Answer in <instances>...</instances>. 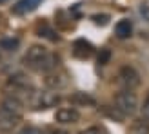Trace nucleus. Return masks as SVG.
I'll use <instances>...</instances> for the list:
<instances>
[{"label":"nucleus","mask_w":149,"mask_h":134,"mask_svg":"<svg viewBox=\"0 0 149 134\" xmlns=\"http://www.w3.org/2000/svg\"><path fill=\"white\" fill-rule=\"evenodd\" d=\"M22 116L18 114H11V113H0V132L2 134H9L20 125Z\"/></svg>","instance_id":"nucleus-8"},{"label":"nucleus","mask_w":149,"mask_h":134,"mask_svg":"<svg viewBox=\"0 0 149 134\" xmlns=\"http://www.w3.org/2000/svg\"><path fill=\"white\" fill-rule=\"evenodd\" d=\"M118 84L124 89H136L140 85V73L131 65H124L118 71Z\"/></svg>","instance_id":"nucleus-5"},{"label":"nucleus","mask_w":149,"mask_h":134,"mask_svg":"<svg viewBox=\"0 0 149 134\" xmlns=\"http://www.w3.org/2000/svg\"><path fill=\"white\" fill-rule=\"evenodd\" d=\"M65 84H68V74H65V73H58L56 69L47 73L46 85H47L49 89H55V91H58V89H62Z\"/></svg>","instance_id":"nucleus-9"},{"label":"nucleus","mask_w":149,"mask_h":134,"mask_svg":"<svg viewBox=\"0 0 149 134\" xmlns=\"http://www.w3.org/2000/svg\"><path fill=\"white\" fill-rule=\"evenodd\" d=\"M22 62H24L26 67H29V69H33L36 73H49V71L58 69V65H60V56L51 53V51L46 46H42V44H33V46L27 47Z\"/></svg>","instance_id":"nucleus-1"},{"label":"nucleus","mask_w":149,"mask_h":134,"mask_svg":"<svg viewBox=\"0 0 149 134\" xmlns=\"http://www.w3.org/2000/svg\"><path fill=\"white\" fill-rule=\"evenodd\" d=\"M46 134H68L65 131H51V132H46Z\"/></svg>","instance_id":"nucleus-23"},{"label":"nucleus","mask_w":149,"mask_h":134,"mask_svg":"<svg viewBox=\"0 0 149 134\" xmlns=\"http://www.w3.org/2000/svg\"><path fill=\"white\" fill-rule=\"evenodd\" d=\"M20 134H46V131L40 127H35V125H27V127L20 131Z\"/></svg>","instance_id":"nucleus-17"},{"label":"nucleus","mask_w":149,"mask_h":134,"mask_svg":"<svg viewBox=\"0 0 149 134\" xmlns=\"http://www.w3.org/2000/svg\"><path fill=\"white\" fill-rule=\"evenodd\" d=\"M71 102L78 103V105H95V98L86 93H74L71 96Z\"/></svg>","instance_id":"nucleus-15"},{"label":"nucleus","mask_w":149,"mask_h":134,"mask_svg":"<svg viewBox=\"0 0 149 134\" xmlns=\"http://www.w3.org/2000/svg\"><path fill=\"white\" fill-rule=\"evenodd\" d=\"M127 134H149V122L146 118H138L127 127Z\"/></svg>","instance_id":"nucleus-13"},{"label":"nucleus","mask_w":149,"mask_h":134,"mask_svg":"<svg viewBox=\"0 0 149 134\" xmlns=\"http://www.w3.org/2000/svg\"><path fill=\"white\" fill-rule=\"evenodd\" d=\"M115 35L118 36L120 40H125L133 35V22L129 18H122L118 24L115 26Z\"/></svg>","instance_id":"nucleus-11"},{"label":"nucleus","mask_w":149,"mask_h":134,"mask_svg":"<svg viewBox=\"0 0 149 134\" xmlns=\"http://www.w3.org/2000/svg\"><path fill=\"white\" fill-rule=\"evenodd\" d=\"M138 15L142 17L146 22H149V4H142L138 7Z\"/></svg>","instance_id":"nucleus-20"},{"label":"nucleus","mask_w":149,"mask_h":134,"mask_svg":"<svg viewBox=\"0 0 149 134\" xmlns=\"http://www.w3.org/2000/svg\"><path fill=\"white\" fill-rule=\"evenodd\" d=\"M140 113H142V118H146V120L149 122V93L144 98V103H142V107H140Z\"/></svg>","instance_id":"nucleus-18"},{"label":"nucleus","mask_w":149,"mask_h":134,"mask_svg":"<svg viewBox=\"0 0 149 134\" xmlns=\"http://www.w3.org/2000/svg\"><path fill=\"white\" fill-rule=\"evenodd\" d=\"M6 91L11 96H17V98H20L24 103H27L29 96H31L33 91H35V85H33V82L27 78V74L15 73L6 82Z\"/></svg>","instance_id":"nucleus-2"},{"label":"nucleus","mask_w":149,"mask_h":134,"mask_svg":"<svg viewBox=\"0 0 149 134\" xmlns=\"http://www.w3.org/2000/svg\"><path fill=\"white\" fill-rule=\"evenodd\" d=\"M55 122L60 125H73L80 122V113L74 107H60L55 111Z\"/></svg>","instance_id":"nucleus-6"},{"label":"nucleus","mask_w":149,"mask_h":134,"mask_svg":"<svg viewBox=\"0 0 149 134\" xmlns=\"http://www.w3.org/2000/svg\"><path fill=\"white\" fill-rule=\"evenodd\" d=\"M115 111H118L122 116H133L138 111V98L133 93V89H122L113 98Z\"/></svg>","instance_id":"nucleus-4"},{"label":"nucleus","mask_w":149,"mask_h":134,"mask_svg":"<svg viewBox=\"0 0 149 134\" xmlns=\"http://www.w3.org/2000/svg\"><path fill=\"white\" fill-rule=\"evenodd\" d=\"M42 2H44V0H18V2L13 6V13H15V15H27V13H33Z\"/></svg>","instance_id":"nucleus-10"},{"label":"nucleus","mask_w":149,"mask_h":134,"mask_svg":"<svg viewBox=\"0 0 149 134\" xmlns=\"http://www.w3.org/2000/svg\"><path fill=\"white\" fill-rule=\"evenodd\" d=\"M2 2H6V0H0V4H2Z\"/></svg>","instance_id":"nucleus-24"},{"label":"nucleus","mask_w":149,"mask_h":134,"mask_svg":"<svg viewBox=\"0 0 149 134\" xmlns=\"http://www.w3.org/2000/svg\"><path fill=\"white\" fill-rule=\"evenodd\" d=\"M60 94L55 89H44V91H33V94L29 96V107L33 111H47L51 107H56L60 103Z\"/></svg>","instance_id":"nucleus-3"},{"label":"nucleus","mask_w":149,"mask_h":134,"mask_svg":"<svg viewBox=\"0 0 149 134\" xmlns=\"http://www.w3.org/2000/svg\"><path fill=\"white\" fill-rule=\"evenodd\" d=\"M80 134H106V132H104V129H100V127H87Z\"/></svg>","instance_id":"nucleus-21"},{"label":"nucleus","mask_w":149,"mask_h":134,"mask_svg":"<svg viewBox=\"0 0 149 134\" xmlns=\"http://www.w3.org/2000/svg\"><path fill=\"white\" fill-rule=\"evenodd\" d=\"M107 58H109V51L104 49V51H102V55L98 56V64H106V62H107Z\"/></svg>","instance_id":"nucleus-22"},{"label":"nucleus","mask_w":149,"mask_h":134,"mask_svg":"<svg viewBox=\"0 0 149 134\" xmlns=\"http://www.w3.org/2000/svg\"><path fill=\"white\" fill-rule=\"evenodd\" d=\"M93 22H95L96 26H106L107 22H109V17H107V15H95Z\"/></svg>","instance_id":"nucleus-19"},{"label":"nucleus","mask_w":149,"mask_h":134,"mask_svg":"<svg viewBox=\"0 0 149 134\" xmlns=\"http://www.w3.org/2000/svg\"><path fill=\"white\" fill-rule=\"evenodd\" d=\"M20 47V38H2L0 40V49H4L7 51V53H15Z\"/></svg>","instance_id":"nucleus-14"},{"label":"nucleus","mask_w":149,"mask_h":134,"mask_svg":"<svg viewBox=\"0 0 149 134\" xmlns=\"http://www.w3.org/2000/svg\"><path fill=\"white\" fill-rule=\"evenodd\" d=\"M38 36H44V38H47V40H53V42H56L58 40V35L51 29L47 24H44V26H40L38 27Z\"/></svg>","instance_id":"nucleus-16"},{"label":"nucleus","mask_w":149,"mask_h":134,"mask_svg":"<svg viewBox=\"0 0 149 134\" xmlns=\"http://www.w3.org/2000/svg\"><path fill=\"white\" fill-rule=\"evenodd\" d=\"M0 113H11V114L22 116V113H24V102L20 98H17V96L7 94L6 98L0 102Z\"/></svg>","instance_id":"nucleus-7"},{"label":"nucleus","mask_w":149,"mask_h":134,"mask_svg":"<svg viewBox=\"0 0 149 134\" xmlns=\"http://www.w3.org/2000/svg\"><path fill=\"white\" fill-rule=\"evenodd\" d=\"M73 53L78 58H87V56L93 55V46L86 40H77L74 42V47H73Z\"/></svg>","instance_id":"nucleus-12"}]
</instances>
